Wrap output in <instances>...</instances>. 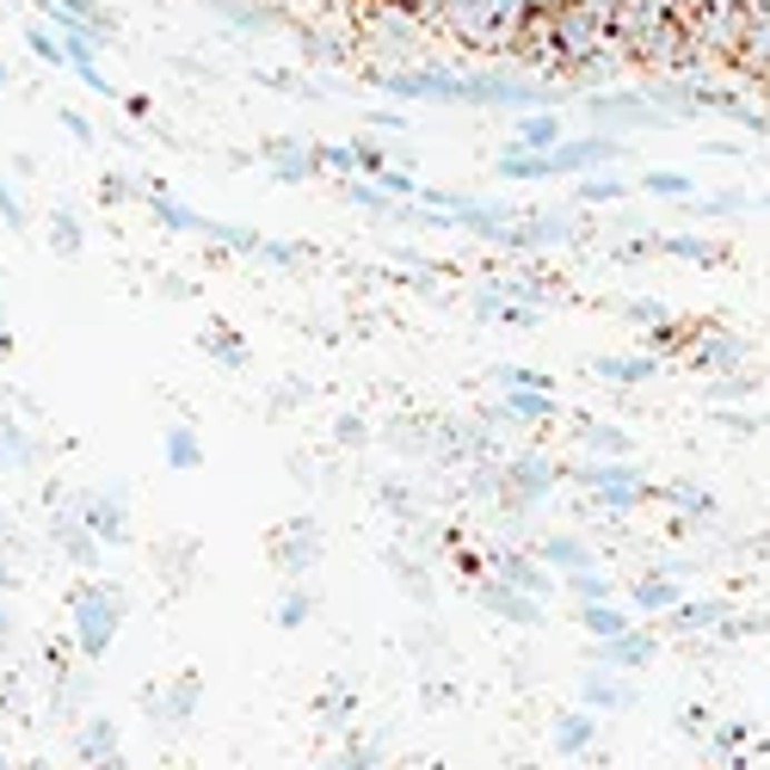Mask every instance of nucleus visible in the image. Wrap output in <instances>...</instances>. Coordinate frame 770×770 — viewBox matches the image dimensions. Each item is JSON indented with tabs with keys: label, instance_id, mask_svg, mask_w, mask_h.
Here are the masks:
<instances>
[{
	"label": "nucleus",
	"instance_id": "nucleus-1",
	"mask_svg": "<svg viewBox=\"0 0 770 770\" xmlns=\"http://www.w3.org/2000/svg\"><path fill=\"white\" fill-rule=\"evenodd\" d=\"M549 142H561V124L555 118H524L519 148H549Z\"/></svg>",
	"mask_w": 770,
	"mask_h": 770
},
{
	"label": "nucleus",
	"instance_id": "nucleus-2",
	"mask_svg": "<svg viewBox=\"0 0 770 770\" xmlns=\"http://www.w3.org/2000/svg\"><path fill=\"white\" fill-rule=\"evenodd\" d=\"M648 191H672V198H684V191H691V179H678V174H653V179H648Z\"/></svg>",
	"mask_w": 770,
	"mask_h": 770
},
{
	"label": "nucleus",
	"instance_id": "nucleus-3",
	"mask_svg": "<svg viewBox=\"0 0 770 770\" xmlns=\"http://www.w3.org/2000/svg\"><path fill=\"white\" fill-rule=\"evenodd\" d=\"M174 463H198V444H191V432H174Z\"/></svg>",
	"mask_w": 770,
	"mask_h": 770
},
{
	"label": "nucleus",
	"instance_id": "nucleus-4",
	"mask_svg": "<svg viewBox=\"0 0 770 770\" xmlns=\"http://www.w3.org/2000/svg\"><path fill=\"white\" fill-rule=\"evenodd\" d=\"M549 561H561V567H567V561H573V567H585V555L573 543H549Z\"/></svg>",
	"mask_w": 770,
	"mask_h": 770
},
{
	"label": "nucleus",
	"instance_id": "nucleus-5",
	"mask_svg": "<svg viewBox=\"0 0 770 770\" xmlns=\"http://www.w3.org/2000/svg\"><path fill=\"white\" fill-rule=\"evenodd\" d=\"M585 733H592L585 721H561V746H567V752H573V746H585Z\"/></svg>",
	"mask_w": 770,
	"mask_h": 770
}]
</instances>
